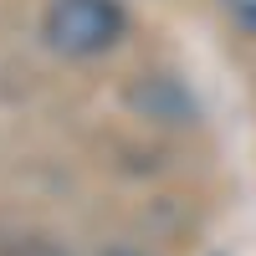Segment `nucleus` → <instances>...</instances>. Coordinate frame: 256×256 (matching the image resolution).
<instances>
[{"label": "nucleus", "mask_w": 256, "mask_h": 256, "mask_svg": "<svg viewBox=\"0 0 256 256\" xmlns=\"http://www.w3.org/2000/svg\"><path fill=\"white\" fill-rule=\"evenodd\" d=\"M220 6H226V16L236 20L241 31H251V36H256V0H220Z\"/></svg>", "instance_id": "nucleus-2"}, {"label": "nucleus", "mask_w": 256, "mask_h": 256, "mask_svg": "<svg viewBox=\"0 0 256 256\" xmlns=\"http://www.w3.org/2000/svg\"><path fill=\"white\" fill-rule=\"evenodd\" d=\"M41 36L62 56H98L123 36V6L118 0H52Z\"/></svg>", "instance_id": "nucleus-1"}, {"label": "nucleus", "mask_w": 256, "mask_h": 256, "mask_svg": "<svg viewBox=\"0 0 256 256\" xmlns=\"http://www.w3.org/2000/svg\"><path fill=\"white\" fill-rule=\"evenodd\" d=\"M108 256H144V251H108Z\"/></svg>", "instance_id": "nucleus-3"}]
</instances>
